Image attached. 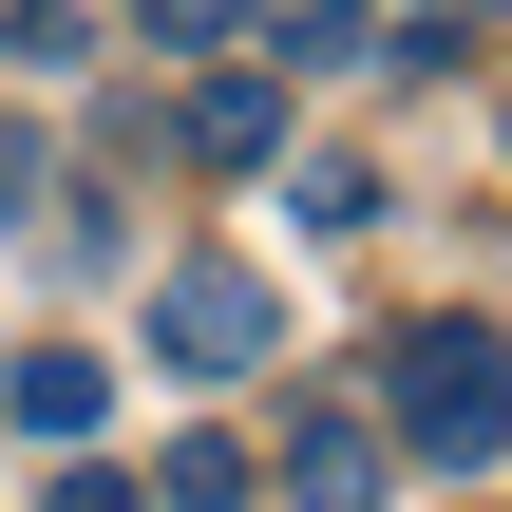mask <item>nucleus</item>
Returning <instances> with one entry per match:
<instances>
[{"label": "nucleus", "mask_w": 512, "mask_h": 512, "mask_svg": "<svg viewBox=\"0 0 512 512\" xmlns=\"http://www.w3.org/2000/svg\"><path fill=\"white\" fill-rule=\"evenodd\" d=\"M380 418H399L418 456H456V475L512 456V342L494 323H399V342H380Z\"/></svg>", "instance_id": "f257e3e1"}, {"label": "nucleus", "mask_w": 512, "mask_h": 512, "mask_svg": "<svg viewBox=\"0 0 512 512\" xmlns=\"http://www.w3.org/2000/svg\"><path fill=\"white\" fill-rule=\"evenodd\" d=\"M266 342H285L266 266H171V285H152V361H171V380H247Z\"/></svg>", "instance_id": "f03ea898"}, {"label": "nucleus", "mask_w": 512, "mask_h": 512, "mask_svg": "<svg viewBox=\"0 0 512 512\" xmlns=\"http://www.w3.org/2000/svg\"><path fill=\"white\" fill-rule=\"evenodd\" d=\"M0 399H19V437L95 456V418H114V361H76V342H19V361H0Z\"/></svg>", "instance_id": "7ed1b4c3"}, {"label": "nucleus", "mask_w": 512, "mask_h": 512, "mask_svg": "<svg viewBox=\"0 0 512 512\" xmlns=\"http://www.w3.org/2000/svg\"><path fill=\"white\" fill-rule=\"evenodd\" d=\"M190 152H209V171H266V152H285V76H266V57H228V76L190 95Z\"/></svg>", "instance_id": "20e7f679"}, {"label": "nucleus", "mask_w": 512, "mask_h": 512, "mask_svg": "<svg viewBox=\"0 0 512 512\" xmlns=\"http://www.w3.org/2000/svg\"><path fill=\"white\" fill-rule=\"evenodd\" d=\"M285 512H380V437L361 418H304L285 437Z\"/></svg>", "instance_id": "39448f33"}, {"label": "nucleus", "mask_w": 512, "mask_h": 512, "mask_svg": "<svg viewBox=\"0 0 512 512\" xmlns=\"http://www.w3.org/2000/svg\"><path fill=\"white\" fill-rule=\"evenodd\" d=\"M247 38L266 76H304V57H361V0H247Z\"/></svg>", "instance_id": "423d86ee"}, {"label": "nucleus", "mask_w": 512, "mask_h": 512, "mask_svg": "<svg viewBox=\"0 0 512 512\" xmlns=\"http://www.w3.org/2000/svg\"><path fill=\"white\" fill-rule=\"evenodd\" d=\"M152 512H247V456H228V437H171V456H152Z\"/></svg>", "instance_id": "0eeeda50"}, {"label": "nucleus", "mask_w": 512, "mask_h": 512, "mask_svg": "<svg viewBox=\"0 0 512 512\" xmlns=\"http://www.w3.org/2000/svg\"><path fill=\"white\" fill-rule=\"evenodd\" d=\"M285 209H304V228H380V171H361V152H304Z\"/></svg>", "instance_id": "6e6552de"}, {"label": "nucleus", "mask_w": 512, "mask_h": 512, "mask_svg": "<svg viewBox=\"0 0 512 512\" xmlns=\"http://www.w3.org/2000/svg\"><path fill=\"white\" fill-rule=\"evenodd\" d=\"M133 38H171V57H228V38H247V0H133Z\"/></svg>", "instance_id": "1a4fd4ad"}, {"label": "nucleus", "mask_w": 512, "mask_h": 512, "mask_svg": "<svg viewBox=\"0 0 512 512\" xmlns=\"http://www.w3.org/2000/svg\"><path fill=\"white\" fill-rule=\"evenodd\" d=\"M38 512H152V494H133L114 456H57V494H38Z\"/></svg>", "instance_id": "9d476101"}, {"label": "nucleus", "mask_w": 512, "mask_h": 512, "mask_svg": "<svg viewBox=\"0 0 512 512\" xmlns=\"http://www.w3.org/2000/svg\"><path fill=\"white\" fill-rule=\"evenodd\" d=\"M0 57H76V0H0Z\"/></svg>", "instance_id": "9b49d317"}, {"label": "nucleus", "mask_w": 512, "mask_h": 512, "mask_svg": "<svg viewBox=\"0 0 512 512\" xmlns=\"http://www.w3.org/2000/svg\"><path fill=\"white\" fill-rule=\"evenodd\" d=\"M494 19H512V0H494Z\"/></svg>", "instance_id": "f8f14e48"}]
</instances>
